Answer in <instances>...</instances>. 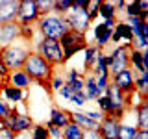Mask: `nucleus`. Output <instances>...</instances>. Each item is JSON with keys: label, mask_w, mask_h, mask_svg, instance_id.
Listing matches in <instances>:
<instances>
[{"label": "nucleus", "mask_w": 148, "mask_h": 139, "mask_svg": "<svg viewBox=\"0 0 148 139\" xmlns=\"http://www.w3.org/2000/svg\"><path fill=\"white\" fill-rule=\"evenodd\" d=\"M35 6H37V11H39V17H45V15H50L52 13V8H54V0H35Z\"/></svg>", "instance_id": "obj_30"}, {"label": "nucleus", "mask_w": 148, "mask_h": 139, "mask_svg": "<svg viewBox=\"0 0 148 139\" xmlns=\"http://www.w3.org/2000/svg\"><path fill=\"white\" fill-rule=\"evenodd\" d=\"M17 11H18L17 0H2L0 2V24H4V22H15Z\"/></svg>", "instance_id": "obj_14"}, {"label": "nucleus", "mask_w": 148, "mask_h": 139, "mask_svg": "<svg viewBox=\"0 0 148 139\" xmlns=\"http://www.w3.org/2000/svg\"><path fill=\"white\" fill-rule=\"evenodd\" d=\"M0 126H2V124H0Z\"/></svg>", "instance_id": "obj_45"}, {"label": "nucleus", "mask_w": 148, "mask_h": 139, "mask_svg": "<svg viewBox=\"0 0 148 139\" xmlns=\"http://www.w3.org/2000/svg\"><path fill=\"white\" fill-rule=\"evenodd\" d=\"M137 136V126H130V124L120 122L119 128V139H135Z\"/></svg>", "instance_id": "obj_29"}, {"label": "nucleus", "mask_w": 148, "mask_h": 139, "mask_svg": "<svg viewBox=\"0 0 148 139\" xmlns=\"http://www.w3.org/2000/svg\"><path fill=\"white\" fill-rule=\"evenodd\" d=\"M30 136H32V139H52L46 126L45 124H39V122H34V126L30 130Z\"/></svg>", "instance_id": "obj_28"}, {"label": "nucleus", "mask_w": 148, "mask_h": 139, "mask_svg": "<svg viewBox=\"0 0 148 139\" xmlns=\"http://www.w3.org/2000/svg\"><path fill=\"white\" fill-rule=\"evenodd\" d=\"M95 83H96L98 93L104 95L106 89H108V83H109V74H98V76H95Z\"/></svg>", "instance_id": "obj_32"}, {"label": "nucleus", "mask_w": 148, "mask_h": 139, "mask_svg": "<svg viewBox=\"0 0 148 139\" xmlns=\"http://www.w3.org/2000/svg\"><path fill=\"white\" fill-rule=\"evenodd\" d=\"M133 39V32L126 22H117V26L113 28V34H111V41L119 43V41H126V45L132 43Z\"/></svg>", "instance_id": "obj_18"}, {"label": "nucleus", "mask_w": 148, "mask_h": 139, "mask_svg": "<svg viewBox=\"0 0 148 139\" xmlns=\"http://www.w3.org/2000/svg\"><path fill=\"white\" fill-rule=\"evenodd\" d=\"M45 126H46V130H48V133H50V137H52V139H61V128L52 126L50 122H46Z\"/></svg>", "instance_id": "obj_37"}, {"label": "nucleus", "mask_w": 148, "mask_h": 139, "mask_svg": "<svg viewBox=\"0 0 148 139\" xmlns=\"http://www.w3.org/2000/svg\"><path fill=\"white\" fill-rule=\"evenodd\" d=\"M69 100L74 102V104H78V106H83L87 98H85V95H83V93H72V95L69 96Z\"/></svg>", "instance_id": "obj_38"}, {"label": "nucleus", "mask_w": 148, "mask_h": 139, "mask_svg": "<svg viewBox=\"0 0 148 139\" xmlns=\"http://www.w3.org/2000/svg\"><path fill=\"white\" fill-rule=\"evenodd\" d=\"M133 80H135V72H133L132 69H124V71H120L117 74H113V76H109V82L115 83L124 95H130V96L135 93Z\"/></svg>", "instance_id": "obj_10"}, {"label": "nucleus", "mask_w": 148, "mask_h": 139, "mask_svg": "<svg viewBox=\"0 0 148 139\" xmlns=\"http://www.w3.org/2000/svg\"><path fill=\"white\" fill-rule=\"evenodd\" d=\"M13 136H15V133H13L9 128L0 126V139H13Z\"/></svg>", "instance_id": "obj_40"}, {"label": "nucleus", "mask_w": 148, "mask_h": 139, "mask_svg": "<svg viewBox=\"0 0 148 139\" xmlns=\"http://www.w3.org/2000/svg\"><path fill=\"white\" fill-rule=\"evenodd\" d=\"M83 95H85L87 100H96L100 96L98 89H96V83H95V76L91 72L83 74Z\"/></svg>", "instance_id": "obj_20"}, {"label": "nucleus", "mask_w": 148, "mask_h": 139, "mask_svg": "<svg viewBox=\"0 0 148 139\" xmlns=\"http://www.w3.org/2000/svg\"><path fill=\"white\" fill-rule=\"evenodd\" d=\"M6 83L8 85H11V87H17V89H21V91H26V89H30L32 87V78L28 76V74L24 71H21V69H17V71H11L8 74V78H6Z\"/></svg>", "instance_id": "obj_13"}, {"label": "nucleus", "mask_w": 148, "mask_h": 139, "mask_svg": "<svg viewBox=\"0 0 148 139\" xmlns=\"http://www.w3.org/2000/svg\"><path fill=\"white\" fill-rule=\"evenodd\" d=\"M135 139H148V130H137Z\"/></svg>", "instance_id": "obj_44"}, {"label": "nucleus", "mask_w": 148, "mask_h": 139, "mask_svg": "<svg viewBox=\"0 0 148 139\" xmlns=\"http://www.w3.org/2000/svg\"><path fill=\"white\" fill-rule=\"evenodd\" d=\"M65 21L71 30L78 32V34H85L87 32V26H89V19H87V11L85 9H80V8H71V11L65 15Z\"/></svg>", "instance_id": "obj_8"}, {"label": "nucleus", "mask_w": 148, "mask_h": 139, "mask_svg": "<svg viewBox=\"0 0 148 139\" xmlns=\"http://www.w3.org/2000/svg\"><path fill=\"white\" fill-rule=\"evenodd\" d=\"M100 2L102 0H89V4H87V19H89V22H92L96 17H98V8H100Z\"/></svg>", "instance_id": "obj_31"}, {"label": "nucleus", "mask_w": 148, "mask_h": 139, "mask_svg": "<svg viewBox=\"0 0 148 139\" xmlns=\"http://www.w3.org/2000/svg\"><path fill=\"white\" fill-rule=\"evenodd\" d=\"M13 139H32V136H30V132H21V133H15Z\"/></svg>", "instance_id": "obj_43"}, {"label": "nucleus", "mask_w": 148, "mask_h": 139, "mask_svg": "<svg viewBox=\"0 0 148 139\" xmlns=\"http://www.w3.org/2000/svg\"><path fill=\"white\" fill-rule=\"evenodd\" d=\"M35 52L48 61L52 67L56 65H63L65 63V58H63V50H61V45L59 41H54V39H41L35 46Z\"/></svg>", "instance_id": "obj_4"}, {"label": "nucleus", "mask_w": 148, "mask_h": 139, "mask_svg": "<svg viewBox=\"0 0 148 139\" xmlns=\"http://www.w3.org/2000/svg\"><path fill=\"white\" fill-rule=\"evenodd\" d=\"M83 74L82 72H78V71H74V69H71V71L67 72V78H65V82H72V80H78V78H82Z\"/></svg>", "instance_id": "obj_41"}, {"label": "nucleus", "mask_w": 148, "mask_h": 139, "mask_svg": "<svg viewBox=\"0 0 148 139\" xmlns=\"http://www.w3.org/2000/svg\"><path fill=\"white\" fill-rule=\"evenodd\" d=\"M0 96L6 102L9 100V102H13V104H18V102H22L26 98V91H21V89H17V87L8 85V83H2V85H0Z\"/></svg>", "instance_id": "obj_16"}, {"label": "nucleus", "mask_w": 148, "mask_h": 139, "mask_svg": "<svg viewBox=\"0 0 148 139\" xmlns=\"http://www.w3.org/2000/svg\"><path fill=\"white\" fill-rule=\"evenodd\" d=\"M119 128L120 122L113 117H102L98 122V133L104 139H119Z\"/></svg>", "instance_id": "obj_12"}, {"label": "nucleus", "mask_w": 148, "mask_h": 139, "mask_svg": "<svg viewBox=\"0 0 148 139\" xmlns=\"http://www.w3.org/2000/svg\"><path fill=\"white\" fill-rule=\"evenodd\" d=\"M58 93H59V95H61V96H65V98H69V96L72 95V91L69 89V85H67V83H65V85H63V87H61V89H59Z\"/></svg>", "instance_id": "obj_42"}, {"label": "nucleus", "mask_w": 148, "mask_h": 139, "mask_svg": "<svg viewBox=\"0 0 148 139\" xmlns=\"http://www.w3.org/2000/svg\"><path fill=\"white\" fill-rule=\"evenodd\" d=\"M52 126L58 128H65L69 122H71V111L58 108V106H52V111H50V120H48Z\"/></svg>", "instance_id": "obj_15"}, {"label": "nucleus", "mask_w": 148, "mask_h": 139, "mask_svg": "<svg viewBox=\"0 0 148 139\" xmlns=\"http://www.w3.org/2000/svg\"><path fill=\"white\" fill-rule=\"evenodd\" d=\"M21 71H24L28 76L32 78V82H37L48 95H54L50 89V78L54 76V67L48 61H45L35 50H32L30 56L26 58V61L22 63Z\"/></svg>", "instance_id": "obj_1"}, {"label": "nucleus", "mask_w": 148, "mask_h": 139, "mask_svg": "<svg viewBox=\"0 0 148 139\" xmlns=\"http://www.w3.org/2000/svg\"><path fill=\"white\" fill-rule=\"evenodd\" d=\"M59 45H61V50H63V58H65V61H67V59H71L76 52L87 48L85 34H78V32H74V30H69L67 34L59 39Z\"/></svg>", "instance_id": "obj_6"}, {"label": "nucleus", "mask_w": 148, "mask_h": 139, "mask_svg": "<svg viewBox=\"0 0 148 139\" xmlns=\"http://www.w3.org/2000/svg\"><path fill=\"white\" fill-rule=\"evenodd\" d=\"M71 120L74 124H78L82 130H98V122L87 117L85 113H80V111H71Z\"/></svg>", "instance_id": "obj_19"}, {"label": "nucleus", "mask_w": 148, "mask_h": 139, "mask_svg": "<svg viewBox=\"0 0 148 139\" xmlns=\"http://www.w3.org/2000/svg\"><path fill=\"white\" fill-rule=\"evenodd\" d=\"M98 15L104 19V21H106V19H115V17H117V6H115V2H111V0L100 2Z\"/></svg>", "instance_id": "obj_24"}, {"label": "nucleus", "mask_w": 148, "mask_h": 139, "mask_svg": "<svg viewBox=\"0 0 148 139\" xmlns=\"http://www.w3.org/2000/svg\"><path fill=\"white\" fill-rule=\"evenodd\" d=\"M18 37H21V24H18L17 21L0 24V50L6 48L8 45H11Z\"/></svg>", "instance_id": "obj_11"}, {"label": "nucleus", "mask_w": 148, "mask_h": 139, "mask_svg": "<svg viewBox=\"0 0 148 139\" xmlns=\"http://www.w3.org/2000/svg\"><path fill=\"white\" fill-rule=\"evenodd\" d=\"M98 50H100V48H96L95 45H87V48L83 50V52H85V58H83V69H85L87 72H91L92 63H95V59H96Z\"/></svg>", "instance_id": "obj_25"}, {"label": "nucleus", "mask_w": 148, "mask_h": 139, "mask_svg": "<svg viewBox=\"0 0 148 139\" xmlns=\"http://www.w3.org/2000/svg\"><path fill=\"white\" fill-rule=\"evenodd\" d=\"M130 67H133L135 76L148 72V69L145 67V61H143V52H139V50H133V48H132V52H130Z\"/></svg>", "instance_id": "obj_22"}, {"label": "nucleus", "mask_w": 148, "mask_h": 139, "mask_svg": "<svg viewBox=\"0 0 148 139\" xmlns=\"http://www.w3.org/2000/svg\"><path fill=\"white\" fill-rule=\"evenodd\" d=\"M82 136H83V130L78 124H74L72 120L65 128H61V139H82Z\"/></svg>", "instance_id": "obj_23"}, {"label": "nucleus", "mask_w": 148, "mask_h": 139, "mask_svg": "<svg viewBox=\"0 0 148 139\" xmlns=\"http://www.w3.org/2000/svg\"><path fill=\"white\" fill-rule=\"evenodd\" d=\"M130 52H132V45H120L109 56H106L109 76L124 71V69H130Z\"/></svg>", "instance_id": "obj_5"}, {"label": "nucleus", "mask_w": 148, "mask_h": 139, "mask_svg": "<svg viewBox=\"0 0 148 139\" xmlns=\"http://www.w3.org/2000/svg\"><path fill=\"white\" fill-rule=\"evenodd\" d=\"M39 19L35 0H18V11H17V22L18 24H35Z\"/></svg>", "instance_id": "obj_9"}, {"label": "nucleus", "mask_w": 148, "mask_h": 139, "mask_svg": "<svg viewBox=\"0 0 148 139\" xmlns=\"http://www.w3.org/2000/svg\"><path fill=\"white\" fill-rule=\"evenodd\" d=\"M72 8V0H54V8H52V13L56 15H61L65 17Z\"/></svg>", "instance_id": "obj_27"}, {"label": "nucleus", "mask_w": 148, "mask_h": 139, "mask_svg": "<svg viewBox=\"0 0 148 139\" xmlns=\"http://www.w3.org/2000/svg\"><path fill=\"white\" fill-rule=\"evenodd\" d=\"M111 34H113V30L106 28L104 24L95 26V41H96V48H100V50L104 48V46L111 41Z\"/></svg>", "instance_id": "obj_21"}, {"label": "nucleus", "mask_w": 148, "mask_h": 139, "mask_svg": "<svg viewBox=\"0 0 148 139\" xmlns=\"http://www.w3.org/2000/svg\"><path fill=\"white\" fill-rule=\"evenodd\" d=\"M65 85V78H61V76H54L50 78V89H52V93H58L61 87Z\"/></svg>", "instance_id": "obj_35"}, {"label": "nucleus", "mask_w": 148, "mask_h": 139, "mask_svg": "<svg viewBox=\"0 0 148 139\" xmlns=\"http://www.w3.org/2000/svg\"><path fill=\"white\" fill-rule=\"evenodd\" d=\"M9 109H11V106L8 104L6 100L0 96V124H2V120L8 117V113H9Z\"/></svg>", "instance_id": "obj_36"}, {"label": "nucleus", "mask_w": 148, "mask_h": 139, "mask_svg": "<svg viewBox=\"0 0 148 139\" xmlns=\"http://www.w3.org/2000/svg\"><path fill=\"white\" fill-rule=\"evenodd\" d=\"M133 87H135V93H139L141 96H146V91H148V72L135 76V80H133Z\"/></svg>", "instance_id": "obj_26"}, {"label": "nucleus", "mask_w": 148, "mask_h": 139, "mask_svg": "<svg viewBox=\"0 0 148 139\" xmlns=\"http://www.w3.org/2000/svg\"><path fill=\"white\" fill-rule=\"evenodd\" d=\"M124 13H126V19H132V17H139V15H141V9H139L137 2H126V6H124Z\"/></svg>", "instance_id": "obj_34"}, {"label": "nucleus", "mask_w": 148, "mask_h": 139, "mask_svg": "<svg viewBox=\"0 0 148 139\" xmlns=\"http://www.w3.org/2000/svg\"><path fill=\"white\" fill-rule=\"evenodd\" d=\"M35 26H37V32L43 35V39H54V41H59L69 30H71L69 24H67V21H65V17L56 15V13L39 17L37 22H35Z\"/></svg>", "instance_id": "obj_3"}, {"label": "nucleus", "mask_w": 148, "mask_h": 139, "mask_svg": "<svg viewBox=\"0 0 148 139\" xmlns=\"http://www.w3.org/2000/svg\"><path fill=\"white\" fill-rule=\"evenodd\" d=\"M32 50H34L32 48V41H26L22 37H18L11 45H8L6 48L0 50V59L8 67V71L11 72V71H17V69L22 67V63L26 61V58L30 56Z\"/></svg>", "instance_id": "obj_2"}, {"label": "nucleus", "mask_w": 148, "mask_h": 139, "mask_svg": "<svg viewBox=\"0 0 148 139\" xmlns=\"http://www.w3.org/2000/svg\"><path fill=\"white\" fill-rule=\"evenodd\" d=\"M96 102H98V108H100V113L104 115H109L111 113V102H109V98L106 95H100L98 98H96Z\"/></svg>", "instance_id": "obj_33"}, {"label": "nucleus", "mask_w": 148, "mask_h": 139, "mask_svg": "<svg viewBox=\"0 0 148 139\" xmlns=\"http://www.w3.org/2000/svg\"><path fill=\"white\" fill-rule=\"evenodd\" d=\"M82 139H104V137L98 133V130H83Z\"/></svg>", "instance_id": "obj_39"}, {"label": "nucleus", "mask_w": 148, "mask_h": 139, "mask_svg": "<svg viewBox=\"0 0 148 139\" xmlns=\"http://www.w3.org/2000/svg\"><path fill=\"white\" fill-rule=\"evenodd\" d=\"M2 126L9 128L13 133H21V132H30L34 126V119L28 113H18L17 108H11L8 113V117L2 120Z\"/></svg>", "instance_id": "obj_7"}, {"label": "nucleus", "mask_w": 148, "mask_h": 139, "mask_svg": "<svg viewBox=\"0 0 148 139\" xmlns=\"http://www.w3.org/2000/svg\"><path fill=\"white\" fill-rule=\"evenodd\" d=\"M135 126L137 130H148V100L146 96H141V102L135 108Z\"/></svg>", "instance_id": "obj_17"}]
</instances>
